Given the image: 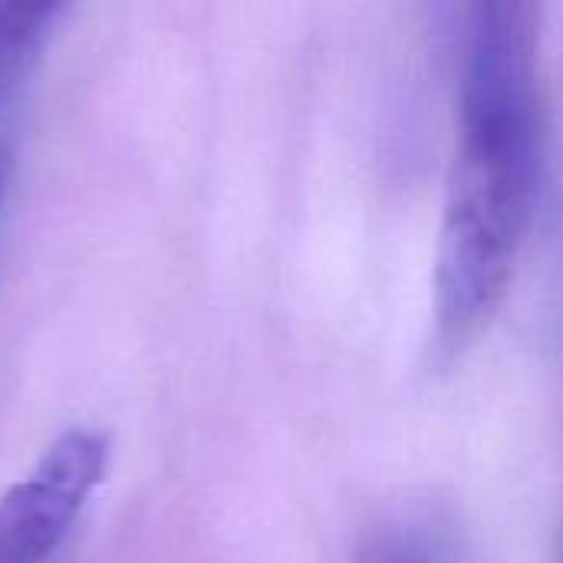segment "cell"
<instances>
[{"mask_svg": "<svg viewBox=\"0 0 563 563\" xmlns=\"http://www.w3.org/2000/svg\"><path fill=\"white\" fill-rule=\"evenodd\" d=\"M544 168L541 7L482 0L465 16L459 139L449 168L432 317L455 356L495 320L528 241Z\"/></svg>", "mask_w": 563, "mask_h": 563, "instance_id": "obj_1", "label": "cell"}, {"mask_svg": "<svg viewBox=\"0 0 563 563\" xmlns=\"http://www.w3.org/2000/svg\"><path fill=\"white\" fill-rule=\"evenodd\" d=\"M63 13L59 0H0V208L16 168L26 92Z\"/></svg>", "mask_w": 563, "mask_h": 563, "instance_id": "obj_3", "label": "cell"}, {"mask_svg": "<svg viewBox=\"0 0 563 563\" xmlns=\"http://www.w3.org/2000/svg\"><path fill=\"white\" fill-rule=\"evenodd\" d=\"M109 442L92 429L63 432L36 468L0 498V563H46L102 482Z\"/></svg>", "mask_w": 563, "mask_h": 563, "instance_id": "obj_2", "label": "cell"}, {"mask_svg": "<svg viewBox=\"0 0 563 563\" xmlns=\"http://www.w3.org/2000/svg\"><path fill=\"white\" fill-rule=\"evenodd\" d=\"M360 563H445L435 538H429L422 528L396 525L369 538L363 548Z\"/></svg>", "mask_w": 563, "mask_h": 563, "instance_id": "obj_4", "label": "cell"}]
</instances>
